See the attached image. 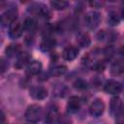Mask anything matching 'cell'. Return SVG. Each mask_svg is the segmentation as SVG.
<instances>
[{"label": "cell", "mask_w": 124, "mask_h": 124, "mask_svg": "<svg viewBox=\"0 0 124 124\" xmlns=\"http://www.w3.org/2000/svg\"><path fill=\"white\" fill-rule=\"evenodd\" d=\"M78 55V49L74 46H67L63 50V53H62L63 58L65 60H67V61H72V60L76 59Z\"/></svg>", "instance_id": "obj_12"}, {"label": "cell", "mask_w": 124, "mask_h": 124, "mask_svg": "<svg viewBox=\"0 0 124 124\" xmlns=\"http://www.w3.org/2000/svg\"><path fill=\"white\" fill-rule=\"evenodd\" d=\"M121 16H122V17L124 18V6H123V8H122V11H121Z\"/></svg>", "instance_id": "obj_29"}, {"label": "cell", "mask_w": 124, "mask_h": 124, "mask_svg": "<svg viewBox=\"0 0 124 124\" xmlns=\"http://www.w3.org/2000/svg\"><path fill=\"white\" fill-rule=\"evenodd\" d=\"M74 86H75V88H77V89L84 90V89H86V87H87V83H86L85 80H83V79H81V78H78V79L74 82Z\"/></svg>", "instance_id": "obj_23"}, {"label": "cell", "mask_w": 124, "mask_h": 124, "mask_svg": "<svg viewBox=\"0 0 124 124\" xmlns=\"http://www.w3.org/2000/svg\"><path fill=\"white\" fill-rule=\"evenodd\" d=\"M56 46V41L55 39L51 37H46L40 44V49L44 52H47L52 50Z\"/></svg>", "instance_id": "obj_10"}, {"label": "cell", "mask_w": 124, "mask_h": 124, "mask_svg": "<svg viewBox=\"0 0 124 124\" xmlns=\"http://www.w3.org/2000/svg\"><path fill=\"white\" fill-rule=\"evenodd\" d=\"M80 98L78 96H71L67 103V110L70 113H76L80 108Z\"/></svg>", "instance_id": "obj_9"}, {"label": "cell", "mask_w": 124, "mask_h": 124, "mask_svg": "<svg viewBox=\"0 0 124 124\" xmlns=\"http://www.w3.org/2000/svg\"><path fill=\"white\" fill-rule=\"evenodd\" d=\"M106 68V64L104 61H98L95 63V65L93 66V69L97 72H103Z\"/></svg>", "instance_id": "obj_25"}, {"label": "cell", "mask_w": 124, "mask_h": 124, "mask_svg": "<svg viewBox=\"0 0 124 124\" xmlns=\"http://www.w3.org/2000/svg\"><path fill=\"white\" fill-rule=\"evenodd\" d=\"M117 124H124V108L118 112V114L115 116Z\"/></svg>", "instance_id": "obj_26"}, {"label": "cell", "mask_w": 124, "mask_h": 124, "mask_svg": "<svg viewBox=\"0 0 124 124\" xmlns=\"http://www.w3.org/2000/svg\"><path fill=\"white\" fill-rule=\"evenodd\" d=\"M41 70H42V63H41L40 61L34 60V61H31V62L27 65L26 74H27L28 76H35V75L40 74Z\"/></svg>", "instance_id": "obj_13"}, {"label": "cell", "mask_w": 124, "mask_h": 124, "mask_svg": "<svg viewBox=\"0 0 124 124\" xmlns=\"http://www.w3.org/2000/svg\"><path fill=\"white\" fill-rule=\"evenodd\" d=\"M33 8H35L36 14L40 15L41 16H43V17H45V18H49V17L51 16L50 11H49L44 4H37V5H35Z\"/></svg>", "instance_id": "obj_18"}, {"label": "cell", "mask_w": 124, "mask_h": 124, "mask_svg": "<svg viewBox=\"0 0 124 124\" xmlns=\"http://www.w3.org/2000/svg\"><path fill=\"white\" fill-rule=\"evenodd\" d=\"M30 96L35 100H44L47 97V90L44 86H34L30 89Z\"/></svg>", "instance_id": "obj_7"}, {"label": "cell", "mask_w": 124, "mask_h": 124, "mask_svg": "<svg viewBox=\"0 0 124 124\" xmlns=\"http://www.w3.org/2000/svg\"><path fill=\"white\" fill-rule=\"evenodd\" d=\"M92 7H95V8H101L103 6V2H100V1H93V2H90L89 3Z\"/></svg>", "instance_id": "obj_27"}, {"label": "cell", "mask_w": 124, "mask_h": 124, "mask_svg": "<svg viewBox=\"0 0 124 124\" xmlns=\"http://www.w3.org/2000/svg\"><path fill=\"white\" fill-rule=\"evenodd\" d=\"M104 90L105 92H107L108 94H111V95H116L118 93L121 92L122 90V85L119 81L114 80V79H108V81H106L105 85H104Z\"/></svg>", "instance_id": "obj_4"}, {"label": "cell", "mask_w": 124, "mask_h": 124, "mask_svg": "<svg viewBox=\"0 0 124 124\" xmlns=\"http://www.w3.org/2000/svg\"><path fill=\"white\" fill-rule=\"evenodd\" d=\"M67 72V67L65 65H57L51 70V75L54 77H60Z\"/></svg>", "instance_id": "obj_22"}, {"label": "cell", "mask_w": 124, "mask_h": 124, "mask_svg": "<svg viewBox=\"0 0 124 124\" xmlns=\"http://www.w3.org/2000/svg\"><path fill=\"white\" fill-rule=\"evenodd\" d=\"M30 54L28 52H21L17 57H16V63H15V68L16 69H21L23 68L25 65H28L30 62Z\"/></svg>", "instance_id": "obj_14"}, {"label": "cell", "mask_w": 124, "mask_h": 124, "mask_svg": "<svg viewBox=\"0 0 124 124\" xmlns=\"http://www.w3.org/2000/svg\"><path fill=\"white\" fill-rule=\"evenodd\" d=\"M23 25L18 21L16 20L12 22L9 25V36L11 39H17L21 36L22 31H23Z\"/></svg>", "instance_id": "obj_6"}, {"label": "cell", "mask_w": 124, "mask_h": 124, "mask_svg": "<svg viewBox=\"0 0 124 124\" xmlns=\"http://www.w3.org/2000/svg\"><path fill=\"white\" fill-rule=\"evenodd\" d=\"M110 113L111 115L113 116H116L118 114V112L124 108L123 106V103L121 101V99L119 97H113L111 100H110Z\"/></svg>", "instance_id": "obj_11"}, {"label": "cell", "mask_w": 124, "mask_h": 124, "mask_svg": "<svg viewBox=\"0 0 124 124\" xmlns=\"http://www.w3.org/2000/svg\"><path fill=\"white\" fill-rule=\"evenodd\" d=\"M17 9L16 7H11L6 10L1 16V22L3 24H11L12 22L16 20L17 17Z\"/></svg>", "instance_id": "obj_3"}, {"label": "cell", "mask_w": 124, "mask_h": 124, "mask_svg": "<svg viewBox=\"0 0 124 124\" xmlns=\"http://www.w3.org/2000/svg\"><path fill=\"white\" fill-rule=\"evenodd\" d=\"M71 123H72L71 118L69 116H67L66 114L60 115L58 118V121H57V124H71Z\"/></svg>", "instance_id": "obj_24"}, {"label": "cell", "mask_w": 124, "mask_h": 124, "mask_svg": "<svg viewBox=\"0 0 124 124\" xmlns=\"http://www.w3.org/2000/svg\"><path fill=\"white\" fill-rule=\"evenodd\" d=\"M42 116V108L39 105H30L25 111V119L27 122L34 124L37 123Z\"/></svg>", "instance_id": "obj_1"}, {"label": "cell", "mask_w": 124, "mask_h": 124, "mask_svg": "<svg viewBox=\"0 0 124 124\" xmlns=\"http://www.w3.org/2000/svg\"><path fill=\"white\" fill-rule=\"evenodd\" d=\"M0 66H1V73L3 74V73L7 70V67H8V65H6V62H5L4 59H1V61H0Z\"/></svg>", "instance_id": "obj_28"}, {"label": "cell", "mask_w": 124, "mask_h": 124, "mask_svg": "<svg viewBox=\"0 0 124 124\" xmlns=\"http://www.w3.org/2000/svg\"><path fill=\"white\" fill-rule=\"evenodd\" d=\"M110 73L112 76H120L124 73V60H116L110 66Z\"/></svg>", "instance_id": "obj_15"}, {"label": "cell", "mask_w": 124, "mask_h": 124, "mask_svg": "<svg viewBox=\"0 0 124 124\" xmlns=\"http://www.w3.org/2000/svg\"><path fill=\"white\" fill-rule=\"evenodd\" d=\"M101 20H102V17L98 12H89L85 16V18H84L85 25L90 30L96 29L100 25Z\"/></svg>", "instance_id": "obj_2"}, {"label": "cell", "mask_w": 124, "mask_h": 124, "mask_svg": "<svg viewBox=\"0 0 124 124\" xmlns=\"http://www.w3.org/2000/svg\"><path fill=\"white\" fill-rule=\"evenodd\" d=\"M50 5L54 10L57 11H63L66 8H68L69 6V2L65 1V0H54V1H50Z\"/></svg>", "instance_id": "obj_19"}, {"label": "cell", "mask_w": 124, "mask_h": 124, "mask_svg": "<svg viewBox=\"0 0 124 124\" xmlns=\"http://www.w3.org/2000/svg\"><path fill=\"white\" fill-rule=\"evenodd\" d=\"M59 113H58V108L56 107H50L46 114L45 118V124H55L58 121L59 118Z\"/></svg>", "instance_id": "obj_8"}, {"label": "cell", "mask_w": 124, "mask_h": 124, "mask_svg": "<svg viewBox=\"0 0 124 124\" xmlns=\"http://www.w3.org/2000/svg\"><path fill=\"white\" fill-rule=\"evenodd\" d=\"M5 52H6L7 56H9V57H15V56L17 57L21 53V48H20V46L19 45H17V44H12V45H9L6 47Z\"/></svg>", "instance_id": "obj_17"}, {"label": "cell", "mask_w": 124, "mask_h": 124, "mask_svg": "<svg viewBox=\"0 0 124 124\" xmlns=\"http://www.w3.org/2000/svg\"><path fill=\"white\" fill-rule=\"evenodd\" d=\"M37 26V23H36V20L32 17H27L24 19V22H23V28L26 30V31H34L35 28Z\"/></svg>", "instance_id": "obj_20"}, {"label": "cell", "mask_w": 124, "mask_h": 124, "mask_svg": "<svg viewBox=\"0 0 124 124\" xmlns=\"http://www.w3.org/2000/svg\"><path fill=\"white\" fill-rule=\"evenodd\" d=\"M77 43L80 47H88L91 44L90 37L87 33H78L77 36Z\"/></svg>", "instance_id": "obj_16"}, {"label": "cell", "mask_w": 124, "mask_h": 124, "mask_svg": "<svg viewBox=\"0 0 124 124\" xmlns=\"http://www.w3.org/2000/svg\"><path fill=\"white\" fill-rule=\"evenodd\" d=\"M120 22V17L115 12H110L108 16V23L111 26H116Z\"/></svg>", "instance_id": "obj_21"}, {"label": "cell", "mask_w": 124, "mask_h": 124, "mask_svg": "<svg viewBox=\"0 0 124 124\" xmlns=\"http://www.w3.org/2000/svg\"><path fill=\"white\" fill-rule=\"evenodd\" d=\"M105 110V104L101 99H96L89 107V113L94 117H99Z\"/></svg>", "instance_id": "obj_5"}]
</instances>
